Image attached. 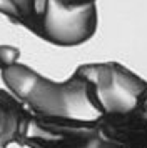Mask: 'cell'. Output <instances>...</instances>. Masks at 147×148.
I'll list each match as a JSON object with an SVG mask.
<instances>
[{"instance_id": "obj_5", "label": "cell", "mask_w": 147, "mask_h": 148, "mask_svg": "<svg viewBox=\"0 0 147 148\" xmlns=\"http://www.w3.org/2000/svg\"><path fill=\"white\" fill-rule=\"evenodd\" d=\"M105 138L124 148H147V95L132 110L99 120Z\"/></svg>"}, {"instance_id": "obj_4", "label": "cell", "mask_w": 147, "mask_h": 148, "mask_svg": "<svg viewBox=\"0 0 147 148\" xmlns=\"http://www.w3.org/2000/svg\"><path fill=\"white\" fill-rule=\"evenodd\" d=\"M117 143L104 136L99 121L30 120L22 147L28 148H115Z\"/></svg>"}, {"instance_id": "obj_2", "label": "cell", "mask_w": 147, "mask_h": 148, "mask_svg": "<svg viewBox=\"0 0 147 148\" xmlns=\"http://www.w3.org/2000/svg\"><path fill=\"white\" fill-rule=\"evenodd\" d=\"M24 27L59 47L85 43L97 30L95 0H30Z\"/></svg>"}, {"instance_id": "obj_3", "label": "cell", "mask_w": 147, "mask_h": 148, "mask_svg": "<svg viewBox=\"0 0 147 148\" xmlns=\"http://www.w3.org/2000/svg\"><path fill=\"white\" fill-rule=\"evenodd\" d=\"M75 72L89 82L100 118L126 113L137 107L147 95V82L115 62L85 63Z\"/></svg>"}, {"instance_id": "obj_9", "label": "cell", "mask_w": 147, "mask_h": 148, "mask_svg": "<svg viewBox=\"0 0 147 148\" xmlns=\"http://www.w3.org/2000/svg\"><path fill=\"white\" fill-rule=\"evenodd\" d=\"M115 148H124V147H120V145H115Z\"/></svg>"}, {"instance_id": "obj_7", "label": "cell", "mask_w": 147, "mask_h": 148, "mask_svg": "<svg viewBox=\"0 0 147 148\" xmlns=\"http://www.w3.org/2000/svg\"><path fill=\"white\" fill-rule=\"evenodd\" d=\"M28 7H30V0H0V14H3L13 23H19L22 27Z\"/></svg>"}, {"instance_id": "obj_6", "label": "cell", "mask_w": 147, "mask_h": 148, "mask_svg": "<svg viewBox=\"0 0 147 148\" xmlns=\"http://www.w3.org/2000/svg\"><path fill=\"white\" fill-rule=\"evenodd\" d=\"M32 115L22 101L10 92L0 90V143L10 145L25 138Z\"/></svg>"}, {"instance_id": "obj_8", "label": "cell", "mask_w": 147, "mask_h": 148, "mask_svg": "<svg viewBox=\"0 0 147 148\" xmlns=\"http://www.w3.org/2000/svg\"><path fill=\"white\" fill-rule=\"evenodd\" d=\"M19 55H20L19 48L10 47V45H0V70L17 63Z\"/></svg>"}, {"instance_id": "obj_1", "label": "cell", "mask_w": 147, "mask_h": 148, "mask_svg": "<svg viewBox=\"0 0 147 148\" xmlns=\"http://www.w3.org/2000/svg\"><path fill=\"white\" fill-rule=\"evenodd\" d=\"M10 93L15 95L33 118L42 120L99 121L89 82L80 73L65 82H52L27 65L13 63L0 70Z\"/></svg>"}]
</instances>
